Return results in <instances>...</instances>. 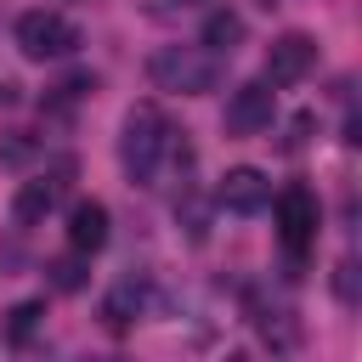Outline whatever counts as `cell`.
<instances>
[{"mask_svg":"<svg viewBox=\"0 0 362 362\" xmlns=\"http://www.w3.org/2000/svg\"><path fill=\"white\" fill-rule=\"evenodd\" d=\"M164 153H170V119L153 102H136L124 113V136H119V164H124L130 187H153Z\"/></svg>","mask_w":362,"mask_h":362,"instance_id":"cell-1","label":"cell"},{"mask_svg":"<svg viewBox=\"0 0 362 362\" xmlns=\"http://www.w3.org/2000/svg\"><path fill=\"white\" fill-rule=\"evenodd\" d=\"M147 79L158 90H175V96H204V90H215L221 62L209 51H198V45H158L147 57Z\"/></svg>","mask_w":362,"mask_h":362,"instance_id":"cell-2","label":"cell"},{"mask_svg":"<svg viewBox=\"0 0 362 362\" xmlns=\"http://www.w3.org/2000/svg\"><path fill=\"white\" fill-rule=\"evenodd\" d=\"M79 45V28L62 17V11H23L17 17V51L28 62H51V57H68Z\"/></svg>","mask_w":362,"mask_h":362,"instance_id":"cell-3","label":"cell"},{"mask_svg":"<svg viewBox=\"0 0 362 362\" xmlns=\"http://www.w3.org/2000/svg\"><path fill=\"white\" fill-rule=\"evenodd\" d=\"M272 204H277V232H283V249H288L294 260H305V243L317 238V192L294 181V187H283Z\"/></svg>","mask_w":362,"mask_h":362,"instance_id":"cell-4","label":"cell"},{"mask_svg":"<svg viewBox=\"0 0 362 362\" xmlns=\"http://www.w3.org/2000/svg\"><path fill=\"white\" fill-rule=\"evenodd\" d=\"M272 113H277V90L266 79H249L226 96V130L232 136H260L272 124Z\"/></svg>","mask_w":362,"mask_h":362,"instance_id":"cell-5","label":"cell"},{"mask_svg":"<svg viewBox=\"0 0 362 362\" xmlns=\"http://www.w3.org/2000/svg\"><path fill=\"white\" fill-rule=\"evenodd\" d=\"M215 204L232 209V215H260V209L272 204V181H266L255 164H232V170L221 175V187H215Z\"/></svg>","mask_w":362,"mask_h":362,"instance_id":"cell-6","label":"cell"},{"mask_svg":"<svg viewBox=\"0 0 362 362\" xmlns=\"http://www.w3.org/2000/svg\"><path fill=\"white\" fill-rule=\"evenodd\" d=\"M311 62H317V40L311 34H283L266 51V85H294V79L311 74Z\"/></svg>","mask_w":362,"mask_h":362,"instance_id":"cell-7","label":"cell"},{"mask_svg":"<svg viewBox=\"0 0 362 362\" xmlns=\"http://www.w3.org/2000/svg\"><path fill=\"white\" fill-rule=\"evenodd\" d=\"M68 243H74L79 255H96V249L107 243V204L79 198V204H74V215H68Z\"/></svg>","mask_w":362,"mask_h":362,"instance_id":"cell-8","label":"cell"},{"mask_svg":"<svg viewBox=\"0 0 362 362\" xmlns=\"http://www.w3.org/2000/svg\"><path fill=\"white\" fill-rule=\"evenodd\" d=\"M51 204H57V181H23L17 198H11V215H17L23 226H34V221L51 215Z\"/></svg>","mask_w":362,"mask_h":362,"instance_id":"cell-9","label":"cell"},{"mask_svg":"<svg viewBox=\"0 0 362 362\" xmlns=\"http://www.w3.org/2000/svg\"><path fill=\"white\" fill-rule=\"evenodd\" d=\"M238 40H243V17H238V11H215V17L204 23V51H209V57H232Z\"/></svg>","mask_w":362,"mask_h":362,"instance_id":"cell-10","label":"cell"},{"mask_svg":"<svg viewBox=\"0 0 362 362\" xmlns=\"http://www.w3.org/2000/svg\"><path fill=\"white\" fill-rule=\"evenodd\" d=\"M141 305H147V283H141V277H124V283H119V288L107 294V305H102V317H107L113 328H124V322H130V317H136Z\"/></svg>","mask_w":362,"mask_h":362,"instance_id":"cell-11","label":"cell"},{"mask_svg":"<svg viewBox=\"0 0 362 362\" xmlns=\"http://www.w3.org/2000/svg\"><path fill=\"white\" fill-rule=\"evenodd\" d=\"M40 317H45V300H23V305H11V317H6V339H28V334L40 328Z\"/></svg>","mask_w":362,"mask_h":362,"instance_id":"cell-12","label":"cell"},{"mask_svg":"<svg viewBox=\"0 0 362 362\" xmlns=\"http://www.w3.org/2000/svg\"><path fill=\"white\" fill-rule=\"evenodd\" d=\"M51 283H57L62 294H74V288H85V255L74 249V255H62V260H51Z\"/></svg>","mask_w":362,"mask_h":362,"instance_id":"cell-13","label":"cell"},{"mask_svg":"<svg viewBox=\"0 0 362 362\" xmlns=\"http://www.w3.org/2000/svg\"><path fill=\"white\" fill-rule=\"evenodd\" d=\"M334 294H339L345 305H356V266H351V260L334 266Z\"/></svg>","mask_w":362,"mask_h":362,"instance_id":"cell-14","label":"cell"},{"mask_svg":"<svg viewBox=\"0 0 362 362\" xmlns=\"http://www.w3.org/2000/svg\"><path fill=\"white\" fill-rule=\"evenodd\" d=\"M181 6H192V0H181Z\"/></svg>","mask_w":362,"mask_h":362,"instance_id":"cell-15","label":"cell"}]
</instances>
